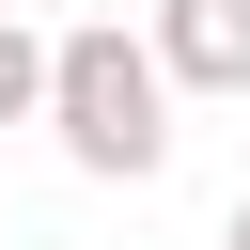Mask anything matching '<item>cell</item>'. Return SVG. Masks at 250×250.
I'll return each instance as SVG.
<instances>
[{
    "mask_svg": "<svg viewBox=\"0 0 250 250\" xmlns=\"http://www.w3.org/2000/svg\"><path fill=\"white\" fill-rule=\"evenodd\" d=\"M47 141H62L94 188L172 172V62H156V31L78 16V31H62V62H47Z\"/></svg>",
    "mask_w": 250,
    "mask_h": 250,
    "instance_id": "6da1fadb",
    "label": "cell"
},
{
    "mask_svg": "<svg viewBox=\"0 0 250 250\" xmlns=\"http://www.w3.org/2000/svg\"><path fill=\"white\" fill-rule=\"evenodd\" d=\"M141 31L172 62V94H250V0H156Z\"/></svg>",
    "mask_w": 250,
    "mask_h": 250,
    "instance_id": "7a4b0ae2",
    "label": "cell"
},
{
    "mask_svg": "<svg viewBox=\"0 0 250 250\" xmlns=\"http://www.w3.org/2000/svg\"><path fill=\"white\" fill-rule=\"evenodd\" d=\"M47 62H62V31L0 16V125H47Z\"/></svg>",
    "mask_w": 250,
    "mask_h": 250,
    "instance_id": "3957f363",
    "label": "cell"
},
{
    "mask_svg": "<svg viewBox=\"0 0 250 250\" xmlns=\"http://www.w3.org/2000/svg\"><path fill=\"white\" fill-rule=\"evenodd\" d=\"M219 250H250V188H234V219H219Z\"/></svg>",
    "mask_w": 250,
    "mask_h": 250,
    "instance_id": "277c9868",
    "label": "cell"
},
{
    "mask_svg": "<svg viewBox=\"0 0 250 250\" xmlns=\"http://www.w3.org/2000/svg\"><path fill=\"white\" fill-rule=\"evenodd\" d=\"M0 16H31V0H0Z\"/></svg>",
    "mask_w": 250,
    "mask_h": 250,
    "instance_id": "5b68a950",
    "label": "cell"
}]
</instances>
